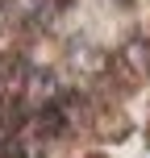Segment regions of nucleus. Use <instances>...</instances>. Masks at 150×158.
<instances>
[{
    "label": "nucleus",
    "instance_id": "f257e3e1",
    "mask_svg": "<svg viewBox=\"0 0 150 158\" xmlns=\"http://www.w3.org/2000/svg\"><path fill=\"white\" fill-rule=\"evenodd\" d=\"M63 92H67L63 75H58L54 67H42V63H38V67L29 71V79H25V92H21V96L29 100V108L38 112V108H46V104H54Z\"/></svg>",
    "mask_w": 150,
    "mask_h": 158
}]
</instances>
